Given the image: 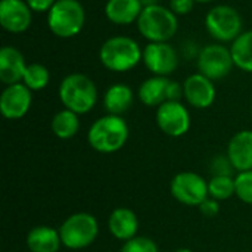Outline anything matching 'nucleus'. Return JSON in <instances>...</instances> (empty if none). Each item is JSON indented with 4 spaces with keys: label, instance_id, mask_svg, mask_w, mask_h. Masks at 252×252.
Instances as JSON below:
<instances>
[{
    "label": "nucleus",
    "instance_id": "obj_8",
    "mask_svg": "<svg viewBox=\"0 0 252 252\" xmlns=\"http://www.w3.org/2000/svg\"><path fill=\"white\" fill-rule=\"evenodd\" d=\"M196 66L199 74L213 81L227 77L235 66L230 47H226L221 43L205 44L198 53Z\"/></svg>",
    "mask_w": 252,
    "mask_h": 252
},
{
    "label": "nucleus",
    "instance_id": "obj_27",
    "mask_svg": "<svg viewBox=\"0 0 252 252\" xmlns=\"http://www.w3.org/2000/svg\"><path fill=\"white\" fill-rule=\"evenodd\" d=\"M120 252H158V247L146 236H136L130 241H126Z\"/></svg>",
    "mask_w": 252,
    "mask_h": 252
},
{
    "label": "nucleus",
    "instance_id": "obj_1",
    "mask_svg": "<svg viewBox=\"0 0 252 252\" xmlns=\"http://www.w3.org/2000/svg\"><path fill=\"white\" fill-rule=\"evenodd\" d=\"M130 130L121 115H105L97 118L89 128L87 142L100 154H114L128 140Z\"/></svg>",
    "mask_w": 252,
    "mask_h": 252
},
{
    "label": "nucleus",
    "instance_id": "obj_33",
    "mask_svg": "<svg viewBox=\"0 0 252 252\" xmlns=\"http://www.w3.org/2000/svg\"><path fill=\"white\" fill-rule=\"evenodd\" d=\"M140 3H142V6L143 7H148V6H154V4H159L158 1L159 0H139Z\"/></svg>",
    "mask_w": 252,
    "mask_h": 252
},
{
    "label": "nucleus",
    "instance_id": "obj_20",
    "mask_svg": "<svg viewBox=\"0 0 252 252\" xmlns=\"http://www.w3.org/2000/svg\"><path fill=\"white\" fill-rule=\"evenodd\" d=\"M134 100L133 90L127 84H112L105 96H103V106L108 114L111 115H123L127 112Z\"/></svg>",
    "mask_w": 252,
    "mask_h": 252
},
{
    "label": "nucleus",
    "instance_id": "obj_35",
    "mask_svg": "<svg viewBox=\"0 0 252 252\" xmlns=\"http://www.w3.org/2000/svg\"><path fill=\"white\" fill-rule=\"evenodd\" d=\"M198 3H210V1H214V0H195Z\"/></svg>",
    "mask_w": 252,
    "mask_h": 252
},
{
    "label": "nucleus",
    "instance_id": "obj_21",
    "mask_svg": "<svg viewBox=\"0 0 252 252\" xmlns=\"http://www.w3.org/2000/svg\"><path fill=\"white\" fill-rule=\"evenodd\" d=\"M170 80L167 77H149L139 87V99L143 105L154 108L167 102V89Z\"/></svg>",
    "mask_w": 252,
    "mask_h": 252
},
{
    "label": "nucleus",
    "instance_id": "obj_29",
    "mask_svg": "<svg viewBox=\"0 0 252 252\" xmlns=\"http://www.w3.org/2000/svg\"><path fill=\"white\" fill-rule=\"evenodd\" d=\"M199 211L204 217H208V219H213V217H217L219 213H220V205H219V201L213 199V198H207L201 205H199Z\"/></svg>",
    "mask_w": 252,
    "mask_h": 252
},
{
    "label": "nucleus",
    "instance_id": "obj_10",
    "mask_svg": "<svg viewBox=\"0 0 252 252\" xmlns=\"http://www.w3.org/2000/svg\"><path fill=\"white\" fill-rule=\"evenodd\" d=\"M157 124L170 137H182L190 128V114L182 102L167 100L157 109Z\"/></svg>",
    "mask_w": 252,
    "mask_h": 252
},
{
    "label": "nucleus",
    "instance_id": "obj_17",
    "mask_svg": "<svg viewBox=\"0 0 252 252\" xmlns=\"http://www.w3.org/2000/svg\"><path fill=\"white\" fill-rule=\"evenodd\" d=\"M108 227L115 239L126 242L136 238L139 229V220L134 211L126 207H120L111 213L108 220Z\"/></svg>",
    "mask_w": 252,
    "mask_h": 252
},
{
    "label": "nucleus",
    "instance_id": "obj_28",
    "mask_svg": "<svg viewBox=\"0 0 252 252\" xmlns=\"http://www.w3.org/2000/svg\"><path fill=\"white\" fill-rule=\"evenodd\" d=\"M233 165L229 159V157H217L213 159L211 164V171L214 173V176H232L233 171Z\"/></svg>",
    "mask_w": 252,
    "mask_h": 252
},
{
    "label": "nucleus",
    "instance_id": "obj_3",
    "mask_svg": "<svg viewBox=\"0 0 252 252\" xmlns=\"http://www.w3.org/2000/svg\"><path fill=\"white\" fill-rule=\"evenodd\" d=\"M59 99L65 109L78 115L90 112L97 102V89L92 78L74 72L66 75L59 84Z\"/></svg>",
    "mask_w": 252,
    "mask_h": 252
},
{
    "label": "nucleus",
    "instance_id": "obj_34",
    "mask_svg": "<svg viewBox=\"0 0 252 252\" xmlns=\"http://www.w3.org/2000/svg\"><path fill=\"white\" fill-rule=\"evenodd\" d=\"M174 252H192L190 250H188V248H180V250H177V251Z\"/></svg>",
    "mask_w": 252,
    "mask_h": 252
},
{
    "label": "nucleus",
    "instance_id": "obj_14",
    "mask_svg": "<svg viewBox=\"0 0 252 252\" xmlns=\"http://www.w3.org/2000/svg\"><path fill=\"white\" fill-rule=\"evenodd\" d=\"M185 99L186 102L196 109H207L216 100V87L214 81L205 75L196 72L189 75L183 83Z\"/></svg>",
    "mask_w": 252,
    "mask_h": 252
},
{
    "label": "nucleus",
    "instance_id": "obj_12",
    "mask_svg": "<svg viewBox=\"0 0 252 252\" xmlns=\"http://www.w3.org/2000/svg\"><path fill=\"white\" fill-rule=\"evenodd\" d=\"M32 93L24 84L6 86L0 96V112L6 120H21L31 108Z\"/></svg>",
    "mask_w": 252,
    "mask_h": 252
},
{
    "label": "nucleus",
    "instance_id": "obj_23",
    "mask_svg": "<svg viewBox=\"0 0 252 252\" xmlns=\"http://www.w3.org/2000/svg\"><path fill=\"white\" fill-rule=\"evenodd\" d=\"M80 130V120L78 114L69 111V109H62L55 114L52 120V131L56 137L66 140L74 137Z\"/></svg>",
    "mask_w": 252,
    "mask_h": 252
},
{
    "label": "nucleus",
    "instance_id": "obj_32",
    "mask_svg": "<svg viewBox=\"0 0 252 252\" xmlns=\"http://www.w3.org/2000/svg\"><path fill=\"white\" fill-rule=\"evenodd\" d=\"M25 1L30 6V9L37 13L49 12L52 9V6L56 3V0H25Z\"/></svg>",
    "mask_w": 252,
    "mask_h": 252
},
{
    "label": "nucleus",
    "instance_id": "obj_2",
    "mask_svg": "<svg viewBox=\"0 0 252 252\" xmlns=\"http://www.w3.org/2000/svg\"><path fill=\"white\" fill-rule=\"evenodd\" d=\"M100 63L112 72H127L136 68L143 59V50L139 43L127 35L108 38L99 50Z\"/></svg>",
    "mask_w": 252,
    "mask_h": 252
},
{
    "label": "nucleus",
    "instance_id": "obj_16",
    "mask_svg": "<svg viewBox=\"0 0 252 252\" xmlns=\"http://www.w3.org/2000/svg\"><path fill=\"white\" fill-rule=\"evenodd\" d=\"M227 157L239 173L252 170V130L238 131L229 142Z\"/></svg>",
    "mask_w": 252,
    "mask_h": 252
},
{
    "label": "nucleus",
    "instance_id": "obj_22",
    "mask_svg": "<svg viewBox=\"0 0 252 252\" xmlns=\"http://www.w3.org/2000/svg\"><path fill=\"white\" fill-rule=\"evenodd\" d=\"M235 65L245 72H252V30L244 31L230 46Z\"/></svg>",
    "mask_w": 252,
    "mask_h": 252
},
{
    "label": "nucleus",
    "instance_id": "obj_4",
    "mask_svg": "<svg viewBox=\"0 0 252 252\" xmlns=\"http://www.w3.org/2000/svg\"><path fill=\"white\" fill-rule=\"evenodd\" d=\"M136 24L139 32L149 43H168L179 30L177 15L162 4L143 7Z\"/></svg>",
    "mask_w": 252,
    "mask_h": 252
},
{
    "label": "nucleus",
    "instance_id": "obj_13",
    "mask_svg": "<svg viewBox=\"0 0 252 252\" xmlns=\"http://www.w3.org/2000/svg\"><path fill=\"white\" fill-rule=\"evenodd\" d=\"M32 21V10L25 0H0V24L12 34L25 32Z\"/></svg>",
    "mask_w": 252,
    "mask_h": 252
},
{
    "label": "nucleus",
    "instance_id": "obj_11",
    "mask_svg": "<svg viewBox=\"0 0 252 252\" xmlns=\"http://www.w3.org/2000/svg\"><path fill=\"white\" fill-rule=\"evenodd\" d=\"M142 61L148 71L158 77H168L179 66L177 50L170 43H148Z\"/></svg>",
    "mask_w": 252,
    "mask_h": 252
},
{
    "label": "nucleus",
    "instance_id": "obj_25",
    "mask_svg": "<svg viewBox=\"0 0 252 252\" xmlns=\"http://www.w3.org/2000/svg\"><path fill=\"white\" fill-rule=\"evenodd\" d=\"M235 193V177L232 176H213L208 182V195L216 201H226Z\"/></svg>",
    "mask_w": 252,
    "mask_h": 252
},
{
    "label": "nucleus",
    "instance_id": "obj_9",
    "mask_svg": "<svg viewBox=\"0 0 252 252\" xmlns=\"http://www.w3.org/2000/svg\"><path fill=\"white\" fill-rule=\"evenodd\" d=\"M170 192L176 201L189 207H199L210 196L208 182L192 171H182L176 174L171 180Z\"/></svg>",
    "mask_w": 252,
    "mask_h": 252
},
{
    "label": "nucleus",
    "instance_id": "obj_7",
    "mask_svg": "<svg viewBox=\"0 0 252 252\" xmlns=\"http://www.w3.org/2000/svg\"><path fill=\"white\" fill-rule=\"evenodd\" d=\"M241 13L229 4H217L205 16L208 34L220 43H233L244 31Z\"/></svg>",
    "mask_w": 252,
    "mask_h": 252
},
{
    "label": "nucleus",
    "instance_id": "obj_6",
    "mask_svg": "<svg viewBox=\"0 0 252 252\" xmlns=\"http://www.w3.org/2000/svg\"><path fill=\"white\" fill-rule=\"evenodd\" d=\"M97 233V220L89 213H75L59 227L62 245L68 250H83L90 247L96 241Z\"/></svg>",
    "mask_w": 252,
    "mask_h": 252
},
{
    "label": "nucleus",
    "instance_id": "obj_19",
    "mask_svg": "<svg viewBox=\"0 0 252 252\" xmlns=\"http://www.w3.org/2000/svg\"><path fill=\"white\" fill-rule=\"evenodd\" d=\"M61 245L59 230L50 226L32 227L27 236V247L31 252H58Z\"/></svg>",
    "mask_w": 252,
    "mask_h": 252
},
{
    "label": "nucleus",
    "instance_id": "obj_31",
    "mask_svg": "<svg viewBox=\"0 0 252 252\" xmlns=\"http://www.w3.org/2000/svg\"><path fill=\"white\" fill-rule=\"evenodd\" d=\"M185 97V90H183V84L177 83V81H171L168 83V89H167V100H173V102H180V99Z\"/></svg>",
    "mask_w": 252,
    "mask_h": 252
},
{
    "label": "nucleus",
    "instance_id": "obj_18",
    "mask_svg": "<svg viewBox=\"0 0 252 252\" xmlns=\"http://www.w3.org/2000/svg\"><path fill=\"white\" fill-rule=\"evenodd\" d=\"M143 6L139 0H108L105 4V15L109 22L115 25H130L137 22Z\"/></svg>",
    "mask_w": 252,
    "mask_h": 252
},
{
    "label": "nucleus",
    "instance_id": "obj_30",
    "mask_svg": "<svg viewBox=\"0 0 252 252\" xmlns=\"http://www.w3.org/2000/svg\"><path fill=\"white\" fill-rule=\"evenodd\" d=\"M195 0H170V9L179 16V15H188L192 12L195 6Z\"/></svg>",
    "mask_w": 252,
    "mask_h": 252
},
{
    "label": "nucleus",
    "instance_id": "obj_15",
    "mask_svg": "<svg viewBox=\"0 0 252 252\" xmlns=\"http://www.w3.org/2000/svg\"><path fill=\"white\" fill-rule=\"evenodd\" d=\"M25 69V58L18 49L12 46H3L0 49V81L3 84L12 86L21 83Z\"/></svg>",
    "mask_w": 252,
    "mask_h": 252
},
{
    "label": "nucleus",
    "instance_id": "obj_26",
    "mask_svg": "<svg viewBox=\"0 0 252 252\" xmlns=\"http://www.w3.org/2000/svg\"><path fill=\"white\" fill-rule=\"evenodd\" d=\"M235 195L242 202L252 205V170L238 173V176L235 177Z\"/></svg>",
    "mask_w": 252,
    "mask_h": 252
},
{
    "label": "nucleus",
    "instance_id": "obj_5",
    "mask_svg": "<svg viewBox=\"0 0 252 252\" xmlns=\"http://www.w3.org/2000/svg\"><path fill=\"white\" fill-rule=\"evenodd\" d=\"M86 22L84 6L78 0H56L47 12V27L59 38H72Z\"/></svg>",
    "mask_w": 252,
    "mask_h": 252
},
{
    "label": "nucleus",
    "instance_id": "obj_24",
    "mask_svg": "<svg viewBox=\"0 0 252 252\" xmlns=\"http://www.w3.org/2000/svg\"><path fill=\"white\" fill-rule=\"evenodd\" d=\"M49 80H50V74H49V69L44 65H41V63H30V65H27L22 83L31 92H40L44 87H47Z\"/></svg>",
    "mask_w": 252,
    "mask_h": 252
}]
</instances>
